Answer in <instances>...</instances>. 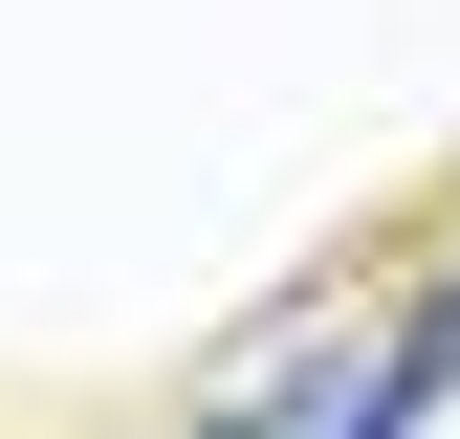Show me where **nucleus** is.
Returning a JSON list of instances; mask_svg holds the SVG:
<instances>
[{"mask_svg":"<svg viewBox=\"0 0 460 439\" xmlns=\"http://www.w3.org/2000/svg\"><path fill=\"white\" fill-rule=\"evenodd\" d=\"M394 373H417V417H438V396H460V286H438V308H417V329H394Z\"/></svg>","mask_w":460,"mask_h":439,"instance_id":"2","label":"nucleus"},{"mask_svg":"<svg viewBox=\"0 0 460 439\" xmlns=\"http://www.w3.org/2000/svg\"><path fill=\"white\" fill-rule=\"evenodd\" d=\"M285 439H417V373L394 352H307L285 373Z\"/></svg>","mask_w":460,"mask_h":439,"instance_id":"1","label":"nucleus"},{"mask_svg":"<svg viewBox=\"0 0 460 439\" xmlns=\"http://www.w3.org/2000/svg\"><path fill=\"white\" fill-rule=\"evenodd\" d=\"M198 439H285V396H242V417H198Z\"/></svg>","mask_w":460,"mask_h":439,"instance_id":"3","label":"nucleus"}]
</instances>
